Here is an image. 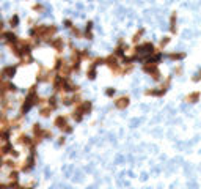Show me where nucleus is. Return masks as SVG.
I'll use <instances>...</instances> for the list:
<instances>
[{"label": "nucleus", "mask_w": 201, "mask_h": 189, "mask_svg": "<svg viewBox=\"0 0 201 189\" xmlns=\"http://www.w3.org/2000/svg\"><path fill=\"white\" fill-rule=\"evenodd\" d=\"M143 35H145V29H138V32L132 36V43H135V44H137V43L141 39V36H143Z\"/></svg>", "instance_id": "a211bd4d"}, {"label": "nucleus", "mask_w": 201, "mask_h": 189, "mask_svg": "<svg viewBox=\"0 0 201 189\" xmlns=\"http://www.w3.org/2000/svg\"><path fill=\"white\" fill-rule=\"evenodd\" d=\"M143 71H145V73H148L149 76L151 74H153L154 73V71H157L159 69V63L157 62H154V60H146L145 63H143Z\"/></svg>", "instance_id": "7ed1b4c3"}, {"label": "nucleus", "mask_w": 201, "mask_h": 189, "mask_svg": "<svg viewBox=\"0 0 201 189\" xmlns=\"http://www.w3.org/2000/svg\"><path fill=\"white\" fill-rule=\"evenodd\" d=\"M199 99H201V91L199 90H193L185 96V103H189V104H196Z\"/></svg>", "instance_id": "39448f33"}, {"label": "nucleus", "mask_w": 201, "mask_h": 189, "mask_svg": "<svg viewBox=\"0 0 201 189\" xmlns=\"http://www.w3.org/2000/svg\"><path fill=\"white\" fill-rule=\"evenodd\" d=\"M33 10H36V11H42V10H44V7H42V5H39V3H36V5L33 7Z\"/></svg>", "instance_id": "bb28decb"}, {"label": "nucleus", "mask_w": 201, "mask_h": 189, "mask_svg": "<svg viewBox=\"0 0 201 189\" xmlns=\"http://www.w3.org/2000/svg\"><path fill=\"white\" fill-rule=\"evenodd\" d=\"M69 123H68V117L66 115H58L55 120H54V126L55 128H58V129H63L65 126H68Z\"/></svg>", "instance_id": "6e6552de"}, {"label": "nucleus", "mask_w": 201, "mask_h": 189, "mask_svg": "<svg viewBox=\"0 0 201 189\" xmlns=\"http://www.w3.org/2000/svg\"><path fill=\"white\" fill-rule=\"evenodd\" d=\"M91 109H93V103H91V101H82V103H79L77 106H75L74 110L80 112L82 115H88V113L91 112Z\"/></svg>", "instance_id": "f03ea898"}, {"label": "nucleus", "mask_w": 201, "mask_h": 189, "mask_svg": "<svg viewBox=\"0 0 201 189\" xmlns=\"http://www.w3.org/2000/svg\"><path fill=\"white\" fill-rule=\"evenodd\" d=\"M16 73V66H7L2 71V77H13Z\"/></svg>", "instance_id": "ddd939ff"}, {"label": "nucleus", "mask_w": 201, "mask_h": 189, "mask_svg": "<svg viewBox=\"0 0 201 189\" xmlns=\"http://www.w3.org/2000/svg\"><path fill=\"white\" fill-rule=\"evenodd\" d=\"M49 44L52 46L57 52H63V47H65V39H63V38H60V36H55L54 39H50V43H49Z\"/></svg>", "instance_id": "423d86ee"}, {"label": "nucleus", "mask_w": 201, "mask_h": 189, "mask_svg": "<svg viewBox=\"0 0 201 189\" xmlns=\"http://www.w3.org/2000/svg\"><path fill=\"white\" fill-rule=\"evenodd\" d=\"M182 74V66L181 65H176L174 66V76H181Z\"/></svg>", "instance_id": "5701e85b"}, {"label": "nucleus", "mask_w": 201, "mask_h": 189, "mask_svg": "<svg viewBox=\"0 0 201 189\" xmlns=\"http://www.w3.org/2000/svg\"><path fill=\"white\" fill-rule=\"evenodd\" d=\"M3 38H5V39H7L11 46H13L14 43H17V36H16L13 32H5V33H3Z\"/></svg>", "instance_id": "2eb2a0df"}, {"label": "nucleus", "mask_w": 201, "mask_h": 189, "mask_svg": "<svg viewBox=\"0 0 201 189\" xmlns=\"http://www.w3.org/2000/svg\"><path fill=\"white\" fill-rule=\"evenodd\" d=\"M72 129H74V128H72L71 125H68V126H65V128H63L61 131H63L65 134H71V132H72Z\"/></svg>", "instance_id": "393cba45"}, {"label": "nucleus", "mask_w": 201, "mask_h": 189, "mask_svg": "<svg viewBox=\"0 0 201 189\" xmlns=\"http://www.w3.org/2000/svg\"><path fill=\"white\" fill-rule=\"evenodd\" d=\"M52 110H54V109H50V107L46 104V106H42V107H41V110H39V115H41V117H44V118H47V117H50V113H52Z\"/></svg>", "instance_id": "f3484780"}, {"label": "nucleus", "mask_w": 201, "mask_h": 189, "mask_svg": "<svg viewBox=\"0 0 201 189\" xmlns=\"http://www.w3.org/2000/svg\"><path fill=\"white\" fill-rule=\"evenodd\" d=\"M145 94H146V96H157V98H162V96H165V94H167V91L162 90V88H159V87H156V88L146 90Z\"/></svg>", "instance_id": "0eeeda50"}, {"label": "nucleus", "mask_w": 201, "mask_h": 189, "mask_svg": "<svg viewBox=\"0 0 201 189\" xmlns=\"http://www.w3.org/2000/svg\"><path fill=\"white\" fill-rule=\"evenodd\" d=\"M63 24H65V27H66V29H72V27H74L71 19H65V22H63Z\"/></svg>", "instance_id": "b1692460"}, {"label": "nucleus", "mask_w": 201, "mask_h": 189, "mask_svg": "<svg viewBox=\"0 0 201 189\" xmlns=\"http://www.w3.org/2000/svg\"><path fill=\"white\" fill-rule=\"evenodd\" d=\"M151 79H153V81H156V82H160V81H162V73H160V69L154 71V73L151 74Z\"/></svg>", "instance_id": "aec40b11"}, {"label": "nucleus", "mask_w": 201, "mask_h": 189, "mask_svg": "<svg viewBox=\"0 0 201 189\" xmlns=\"http://www.w3.org/2000/svg\"><path fill=\"white\" fill-rule=\"evenodd\" d=\"M47 106H49L50 109H54V110L58 107V98H57V94H52V96L47 99Z\"/></svg>", "instance_id": "4468645a"}, {"label": "nucleus", "mask_w": 201, "mask_h": 189, "mask_svg": "<svg viewBox=\"0 0 201 189\" xmlns=\"http://www.w3.org/2000/svg\"><path fill=\"white\" fill-rule=\"evenodd\" d=\"M71 33H72L74 36H77V38H82V36H83V33H82L80 29H77V27H72V29H71Z\"/></svg>", "instance_id": "412c9836"}, {"label": "nucleus", "mask_w": 201, "mask_h": 189, "mask_svg": "<svg viewBox=\"0 0 201 189\" xmlns=\"http://www.w3.org/2000/svg\"><path fill=\"white\" fill-rule=\"evenodd\" d=\"M96 76H97V68L90 63V66H88V69H87V77H88L90 81H94Z\"/></svg>", "instance_id": "f8f14e48"}, {"label": "nucleus", "mask_w": 201, "mask_h": 189, "mask_svg": "<svg viewBox=\"0 0 201 189\" xmlns=\"http://www.w3.org/2000/svg\"><path fill=\"white\" fill-rule=\"evenodd\" d=\"M170 43H171V36H168V35H167V36H162V39H160V43H159V49H157V51H163Z\"/></svg>", "instance_id": "dca6fc26"}, {"label": "nucleus", "mask_w": 201, "mask_h": 189, "mask_svg": "<svg viewBox=\"0 0 201 189\" xmlns=\"http://www.w3.org/2000/svg\"><path fill=\"white\" fill-rule=\"evenodd\" d=\"M10 24H11V27H16L17 24H19V17H17V16L14 14V16H13V17L10 19Z\"/></svg>", "instance_id": "4be33fe9"}, {"label": "nucleus", "mask_w": 201, "mask_h": 189, "mask_svg": "<svg viewBox=\"0 0 201 189\" xmlns=\"http://www.w3.org/2000/svg\"><path fill=\"white\" fill-rule=\"evenodd\" d=\"M83 38L93 39V22L91 21L87 22V27H85V32H83Z\"/></svg>", "instance_id": "9b49d317"}, {"label": "nucleus", "mask_w": 201, "mask_h": 189, "mask_svg": "<svg viewBox=\"0 0 201 189\" xmlns=\"http://www.w3.org/2000/svg\"><path fill=\"white\" fill-rule=\"evenodd\" d=\"M185 57H187V54L182 52V51H181V52H170V54H168V58L173 60V62H181V60H184Z\"/></svg>", "instance_id": "9d476101"}, {"label": "nucleus", "mask_w": 201, "mask_h": 189, "mask_svg": "<svg viewBox=\"0 0 201 189\" xmlns=\"http://www.w3.org/2000/svg\"><path fill=\"white\" fill-rule=\"evenodd\" d=\"M71 117H72V120L77 122V123H80V122L83 120V115H82L80 112H77V110H74V112L71 113Z\"/></svg>", "instance_id": "6ab92c4d"}, {"label": "nucleus", "mask_w": 201, "mask_h": 189, "mask_svg": "<svg viewBox=\"0 0 201 189\" xmlns=\"http://www.w3.org/2000/svg\"><path fill=\"white\" fill-rule=\"evenodd\" d=\"M35 167V153H30V156L25 161V165H22V170L24 172H30Z\"/></svg>", "instance_id": "1a4fd4ad"}, {"label": "nucleus", "mask_w": 201, "mask_h": 189, "mask_svg": "<svg viewBox=\"0 0 201 189\" xmlns=\"http://www.w3.org/2000/svg\"><path fill=\"white\" fill-rule=\"evenodd\" d=\"M58 144H60V145H63V144H65V137H60V140H58Z\"/></svg>", "instance_id": "c85d7f7f"}, {"label": "nucleus", "mask_w": 201, "mask_h": 189, "mask_svg": "<svg viewBox=\"0 0 201 189\" xmlns=\"http://www.w3.org/2000/svg\"><path fill=\"white\" fill-rule=\"evenodd\" d=\"M17 189H32V187H17Z\"/></svg>", "instance_id": "7c9ffc66"}, {"label": "nucleus", "mask_w": 201, "mask_h": 189, "mask_svg": "<svg viewBox=\"0 0 201 189\" xmlns=\"http://www.w3.org/2000/svg\"><path fill=\"white\" fill-rule=\"evenodd\" d=\"M131 104V98L127 96V94H123V96L116 98L115 99V107L119 109V110H124V109H127Z\"/></svg>", "instance_id": "f257e3e1"}, {"label": "nucleus", "mask_w": 201, "mask_h": 189, "mask_svg": "<svg viewBox=\"0 0 201 189\" xmlns=\"http://www.w3.org/2000/svg\"><path fill=\"white\" fill-rule=\"evenodd\" d=\"M105 94H107V96H113V94H115V88H112V87L107 88V90H105Z\"/></svg>", "instance_id": "a878e982"}, {"label": "nucleus", "mask_w": 201, "mask_h": 189, "mask_svg": "<svg viewBox=\"0 0 201 189\" xmlns=\"http://www.w3.org/2000/svg\"><path fill=\"white\" fill-rule=\"evenodd\" d=\"M2 29H3V22H2V21H0V30H2Z\"/></svg>", "instance_id": "c756f323"}, {"label": "nucleus", "mask_w": 201, "mask_h": 189, "mask_svg": "<svg viewBox=\"0 0 201 189\" xmlns=\"http://www.w3.org/2000/svg\"><path fill=\"white\" fill-rule=\"evenodd\" d=\"M198 81H199V76H193L192 77V82H198Z\"/></svg>", "instance_id": "cd10ccee"}, {"label": "nucleus", "mask_w": 201, "mask_h": 189, "mask_svg": "<svg viewBox=\"0 0 201 189\" xmlns=\"http://www.w3.org/2000/svg\"><path fill=\"white\" fill-rule=\"evenodd\" d=\"M170 32L171 35L178 33V11H171L170 14Z\"/></svg>", "instance_id": "20e7f679"}, {"label": "nucleus", "mask_w": 201, "mask_h": 189, "mask_svg": "<svg viewBox=\"0 0 201 189\" xmlns=\"http://www.w3.org/2000/svg\"><path fill=\"white\" fill-rule=\"evenodd\" d=\"M198 76H199V81H201V71H199V73H198Z\"/></svg>", "instance_id": "2f4dec72"}]
</instances>
